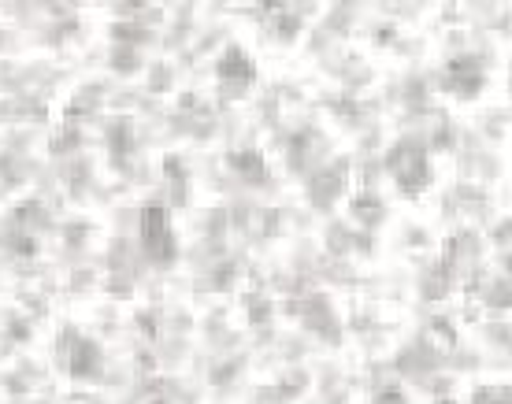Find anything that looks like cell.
<instances>
[{"mask_svg": "<svg viewBox=\"0 0 512 404\" xmlns=\"http://www.w3.org/2000/svg\"><path fill=\"white\" fill-rule=\"evenodd\" d=\"M475 404H512V390H479Z\"/></svg>", "mask_w": 512, "mask_h": 404, "instance_id": "cell-1", "label": "cell"}]
</instances>
